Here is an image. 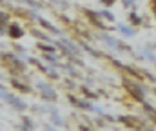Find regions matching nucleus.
I'll return each mask as SVG.
<instances>
[{
    "instance_id": "dca6fc26",
    "label": "nucleus",
    "mask_w": 156,
    "mask_h": 131,
    "mask_svg": "<svg viewBox=\"0 0 156 131\" xmlns=\"http://www.w3.org/2000/svg\"><path fill=\"white\" fill-rule=\"evenodd\" d=\"M45 60H49V62L55 64V62H56V56H55V55H45Z\"/></svg>"
},
{
    "instance_id": "2eb2a0df",
    "label": "nucleus",
    "mask_w": 156,
    "mask_h": 131,
    "mask_svg": "<svg viewBox=\"0 0 156 131\" xmlns=\"http://www.w3.org/2000/svg\"><path fill=\"white\" fill-rule=\"evenodd\" d=\"M82 91H83V93L87 95V98H96V93H91V91H89L87 87H82Z\"/></svg>"
},
{
    "instance_id": "423d86ee",
    "label": "nucleus",
    "mask_w": 156,
    "mask_h": 131,
    "mask_svg": "<svg viewBox=\"0 0 156 131\" xmlns=\"http://www.w3.org/2000/svg\"><path fill=\"white\" fill-rule=\"evenodd\" d=\"M37 20L40 22V26H42V27H45V29H51L53 33H56V35H60V29H58V27H55V26H53L51 22H47V20H44V18H40V16L37 18Z\"/></svg>"
},
{
    "instance_id": "ddd939ff",
    "label": "nucleus",
    "mask_w": 156,
    "mask_h": 131,
    "mask_svg": "<svg viewBox=\"0 0 156 131\" xmlns=\"http://www.w3.org/2000/svg\"><path fill=\"white\" fill-rule=\"evenodd\" d=\"M38 47H40V49H44V51H47V53H51V55L55 53V47H53V45H45V44H38Z\"/></svg>"
},
{
    "instance_id": "f3484780",
    "label": "nucleus",
    "mask_w": 156,
    "mask_h": 131,
    "mask_svg": "<svg viewBox=\"0 0 156 131\" xmlns=\"http://www.w3.org/2000/svg\"><path fill=\"white\" fill-rule=\"evenodd\" d=\"M145 109H147V113H153L154 115V107H151L149 104H145Z\"/></svg>"
},
{
    "instance_id": "a211bd4d",
    "label": "nucleus",
    "mask_w": 156,
    "mask_h": 131,
    "mask_svg": "<svg viewBox=\"0 0 156 131\" xmlns=\"http://www.w3.org/2000/svg\"><path fill=\"white\" fill-rule=\"evenodd\" d=\"M27 5H31V7H40L42 4H35V2H27Z\"/></svg>"
},
{
    "instance_id": "7ed1b4c3",
    "label": "nucleus",
    "mask_w": 156,
    "mask_h": 131,
    "mask_svg": "<svg viewBox=\"0 0 156 131\" xmlns=\"http://www.w3.org/2000/svg\"><path fill=\"white\" fill-rule=\"evenodd\" d=\"M37 87L42 91V96H44L45 100H56V98H58V96H56V91L51 86H47V84H44V82H37Z\"/></svg>"
},
{
    "instance_id": "20e7f679",
    "label": "nucleus",
    "mask_w": 156,
    "mask_h": 131,
    "mask_svg": "<svg viewBox=\"0 0 156 131\" xmlns=\"http://www.w3.org/2000/svg\"><path fill=\"white\" fill-rule=\"evenodd\" d=\"M7 35H9L11 38H20V37L24 35V31H22V27H20L18 24H11V26L7 27Z\"/></svg>"
},
{
    "instance_id": "f03ea898",
    "label": "nucleus",
    "mask_w": 156,
    "mask_h": 131,
    "mask_svg": "<svg viewBox=\"0 0 156 131\" xmlns=\"http://www.w3.org/2000/svg\"><path fill=\"white\" fill-rule=\"evenodd\" d=\"M123 86L127 87V91H129L136 100H140V102H144V100H145V96H144V89H142V87H138V84H133L131 80H127V78H125V80H123Z\"/></svg>"
},
{
    "instance_id": "4468645a",
    "label": "nucleus",
    "mask_w": 156,
    "mask_h": 131,
    "mask_svg": "<svg viewBox=\"0 0 156 131\" xmlns=\"http://www.w3.org/2000/svg\"><path fill=\"white\" fill-rule=\"evenodd\" d=\"M100 15H102V16H104V18H107V20H115V15H113V13H111V11H102V13H100Z\"/></svg>"
},
{
    "instance_id": "f257e3e1",
    "label": "nucleus",
    "mask_w": 156,
    "mask_h": 131,
    "mask_svg": "<svg viewBox=\"0 0 156 131\" xmlns=\"http://www.w3.org/2000/svg\"><path fill=\"white\" fill-rule=\"evenodd\" d=\"M0 96H2V100H4V102L11 104L15 109H18V111H24V109H26V102H24L22 98H18V96H15V95L7 93L5 89H4V91H0Z\"/></svg>"
},
{
    "instance_id": "6ab92c4d",
    "label": "nucleus",
    "mask_w": 156,
    "mask_h": 131,
    "mask_svg": "<svg viewBox=\"0 0 156 131\" xmlns=\"http://www.w3.org/2000/svg\"><path fill=\"white\" fill-rule=\"evenodd\" d=\"M80 129H82V131H91V129H87L85 126H80Z\"/></svg>"
},
{
    "instance_id": "0eeeda50",
    "label": "nucleus",
    "mask_w": 156,
    "mask_h": 131,
    "mask_svg": "<svg viewBox=\"0 0 156 131\" xmlns=\"http://www.w3.org/2000/svg\"><path fill=\"white\" fill-rule=\"evenodd\" d=\"M120 120H122L125 126H129V128H138V120H136L134 117H120Z\"/></svg>"
},
{
    "instance_id": "aec40b11",
    "label": "nucleus",
    "mask_w": 156,
    "mask_h": 131,
    "mask_svg": "<svg viewBox=\"0 0 156 131\" xmlns=\"http://www.w3.org/2000/svg\"><path fill=\"white\" fill-rule=\"evenodd\" d=\"M47 131H56V129H53V128H47Z\"/></svg>"
},
{
    "instance_id": "39448f33",
    "label": "nucleus",
    "mask_w": 156,
    "mask_h": 131,
    "mask_svg": "<svg viewBox=\"0 0 156 131\" xmlns=\"http://www.w3.org/2000/svg\"><path fill=\"white\" fill-rule=\"evenodd\" d=\"M4 58H5V60H9V62L13 64V67H15V69H18V71H24V64H22L20 60H16L13 55H4Z\"/></svg>"
},
{
    "instance_id": "9b49d317",
    "label": "nucleus",
    "mask_w": 156,
    "mask_h": 131,
    "mask_svg": "<svg viewBox=\"0 0 156 131\" xmlns=\"http://www.w3.org/2000/svg\"><path fill=\"white\" fill-rule=\"evenodd\" d=\"M118 29H120L122 33H125V35H133V33H134L131 27H127V26H123V24H120V26H118Z\"/></svg>"
},
{
    "instance_id": "6e6552de",
    "label": "nucleus",
    "mask_w": 156,
    "mask_h": 131,
    "mask_svg": "<svg viewBox=\"0 0 156 131\" xmlns=\"http://www.w3.org/2000/svg\"><path fill=\"white\" fill-rule=\"evenodd\" d=\"M11 84H13V86L16 87V89H22L24 93H29V91H31V87H29V86H26V84H20V82H18L16 78H13V80H11Z\"/></svg>"
},
{
    "instance_id": "f8f14e48",
    "label": "nucleus",
    "mask_w": 156,
    "mask_h": 131,
    "mask_svg": "<svg viewBox=\"0 0 156 131\" xmlns=\"http://www.w3.org/2000/svg\"><path fill=\"white\" fill-rule=\"evenodd\" d=\"M33 37H37V38H42V40H51V38H47L42 31H38V29H33Z\"/></svg>"
},
{
    "instance_id": "9d476101",
    "label": "nucleus",
    "mask_w": 156,
    "mask_h": 131,
    "mask_svg": "<svg viewBox=\"0 0 156 131\" xmlns=\"http://www.w3.org/2000/svg\"><path fill=\"white\" fill-rule=\"evenodd\" d=\"M129 18H131V22H133V26H138V24L142 22V18H140L136 13H131V16H129Z\"/></svg>"
},
{
    "instance_id": "1a4fd4ad",
    "label": "nucleus",
    "mask_w": 156,
    "mask_h": 131,
    "mask_svg": "<svg viewBox=\"0 0 156 131\" xmlns=\"http://www.w3.org/2000/svg\"><path fill=\"white\" fill-rule=\"evenodd\" d=\"M100 38H102V40H104V42H105V44H109L111 47H115V49H116L118 42H116V40H115V38H113V37H107V35H100Z\"/></svg>"
}]
</instances>
